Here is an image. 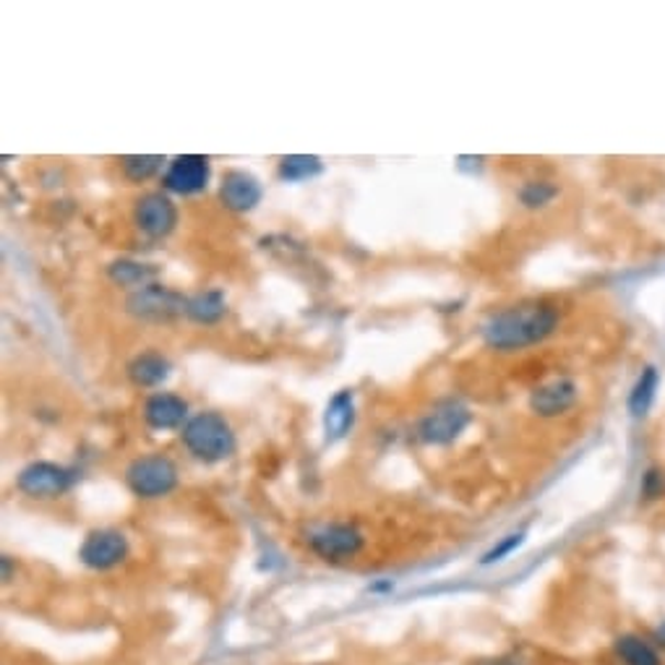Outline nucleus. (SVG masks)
<instances>
[{"label":"nucleus","mask_w":665,"mask_h":665,"mask_svg":"<svg viewBox=\"0 0 665 665\" xmlns=\"http://www.w3.org/2000/svg\"><path fill=\"white\" fill-rule=\"evenodd\" d=\"M559 326V311L551 303H519L504 311L493 313L485 321L480 334L483 342L493 349H502V353H512V349H525L538 345L551 337Z\"/></svg>","instance_id":"obj_1"},{"label":"nucleus","mask_w":665,"mask_h":665,"mask_svg":"<svg viewBox=\"0 0 665 665\" xmlns=\"http://www.w3.org/2000/svg\"><path fill=\"white\" fill-rule=\"evenodd\" d=\"M181 436L186 449L191 451V457H196L198 462H207V465L222 462V459L232 457V451H236V434H232V426L222 415L215 413V410H207V413L188 417Z\"/></svg>","instance_id":"obj_2"},{"label":"nucleus","mask_w":665,"mask_h":665,"mask_svg":"<svg viewBox=\"0 0 665 665\" xmlns=\"http://www.w3.org/2000/svg\"><path fill=\"white\" fill-rule=\"evenodd\" d=\"M126 483L136 496L162 498L177 485V468L173 459L162 455H147L134 459L126 472Z\"/></svg>","instance_id":"obj_3"},{"label":"nucleus","mask_w":665,"mask_h":665,"mask_svg":"<svg viewBox=\"0 0 665 665\" xmlns=\"http://www.w3.org/2000/svg\"><path fill=\"white\" fill-rule=\"evenodd\" d=\"M128 313L141 321H173L177 317L188 311V298H183L181 293L168 290L162 285H147L141 290H136L131 298H128Z\"/></svg>","instance_id":"obj_4"},{"label":"nucleus","mask_w":665,"mask_h":665,"mask_svg":"<svg viewBox=\"0 0 665 665\" xmlns=\"http://www.w3.org/2000/svg\"><path fill=\"white\" fill-rule=\"evenodd\" d=\"M73 480V470L64 468V465L55 462H32L19 472L16 485L19 491L26 493L32 498H58L71 489Z\"/></svg>","instance_id":"obj_5"},{"label":"nucleus","mask_w":665,"mask_h":665,"mask_svg":"<svg viewBox=\"0 0 665 665\" xmlns=\"http://www.w3.org/2000/svg\"><path fill=\"white\" fill-rule=\"evenodd\" d=\"M468 426H470V410L465 408L462 402L447 400L436 404V408L423 417L421 426H417V434H421V438L426 444L444 447V444H451L455 438H459V434H462Z\"/></svg>","instance_id":"obj_6"},{"label":"nucleus","mask_w":665,"mask_h":665,"mask_svg":"<svg viewBox=\"0 0 665 665\" xmlns=\"http://www.w3.org/2000/svg\"><path fill=\"white\" fill-rule=\"evenodd\" d=\"M209 160L202 154H181L170 162V168L164 170L162 186L164 191L177 196H194L202 194L209 186Z\"/></svg>","instance_id":"obj_7"},{"label":"nucleus","mask_w":665,"mask_h":665,"mask_svg":"<svg viewBox=\"0 0 665 665\" xmlns=\"http://www.w3.org/2000/svg\"><path fill=\"white\" fill-rule=\"evenodd\" d=\"M128 557V540L126 535L118 530H94L87 535V540L79 548L81 564L89 569H105L118 566L123 559Z\"/></svg>","instance_id":"obj_8"},{"label":"nucleus","mask_w":665,"mask_h":665,"mask_svg":"<svg viewBox=\"0 0 665 665\" xmlns=\"http://www.w3.org/2000/svg\"><path fill=\"white\" fill-rule=\"evenodd\" d=\"M136 228L149 238H168L177 225V209L168 194H147L136 202Z\"/></svg>","instance_id":"obj_9"},{"label":"nucleus","mask_w":665,"mask_h":665,"mask_svg":"<svg viewBox=\"0 0 665 665\" xmlns=\"http://www.w3.org/2000/svg\"><path fill=\"white\" fill-rule=\"evenodd\" d=\"M313 553L326 561H345L358 557L363 548V535L349 525H329L321 527L308 538Z\"/></svg>","instance_id":"obj_10"},{"label":"nucleus","mask_w":665,"mask_h":665,"mask_svg":"<svg viewBox=\"0 0 665 665\" xmlns=\"http://www.w3.org/2000/svg\"><path fill=\"white\" fill-rule=\"evenodd\" d=\"M188 417V402L173 392H157L144 404V421L154 431H173Z\"/></svg>","instance_id":"obj_11"},{"label":"nucleus","mask_w":665,"mask_h":665,"mask_svg":"<svg viewBox=\"0 0 665 665\" xmlns=\"http://www.w3.org/2000/svg\"><path fill=\"white\" fill-rule=\"evenodd\" d=\"M262 183L251 173H243V170H232L219 183V198L230 211H251L262 202Z\"/></svg>","instance_id":"obj_12"},{"label":"nucleus","mask_w":665,"mask_h":665,"mask_svg":"<svg viewBox=\"0 0 665 665\" xmlns=\"http://www.w3.org/2000/svg\"><path fill=\"white\" fill-rule=\"evenodd\" d=\"M577 402V383L569 379H553L530 394V408L540 417H557Z\"/></svg>","instance_id":"obj_13"},{"label":"nucleus","mask_w":665,"mask_h":665,"mask_svg":"<svg viewBox=\"0 0 665 665\" xmlns=\"http://www.w3.org/2000/svg\"><path fill=\"white\" fill-rule=\"evenodd\" d=\"M168 376H170V360L160 353H141L128 363V379L141 389L160 387Z\"/></svg>","instance_id":"obj_14"},{"label":"nucleus","mask_w":665,"mask_h":665,"mask_svg":"<svg viewBox=\"0 0 665 665\" xmlns=\"http://www.w3.org/2000/svg\"><path fill=\"white\" fill-rule=\"evenodd\" d=\"M355 423V404H353V392L349 389H342L329 400L326 404V415H324V431L329 442H337L353 428Z\"/></svg>","instance_id":"obj_15"},{"label":"nucleus","mask_w":665,"mask_h":665,"mask_svg":"<svg viewBox=\"0 0 665 665\" xmlns=\"http://www.w3.org/2000/svg\"><path fill=\"white\" fill-rule=\"evenodd\" d=\"M110 279L121 287H134V290H141V287L154 285L157 270L152 264H141L134 262V259H118V262L110 264Z\"/></svg>","instance_id":"obj_16"},{"label":"nucleus","mask_w":665,"mask_h":665,"mask_svg":"<svg viewBox=\"0 0 665 665\" xmlns=\"http://www.w3.org/2000/svg\"><path fill=\"white\" fill-rule=\"evenodd\" d=\"M225 313H228V303H225V295L219 290L198 293L194 298H188L186 317L194 319L196 324H217Z\"/></svg>","instance_id":"obj_17"},{"label":"nucleus","mask_w":665,"mask_h":665,"mask_svg":"<svg viewBox=\"0 0 665 665\" xmlns=\"http://www.w3.org/2000/svg\"><path fill=\"white\" fill-rule=\"evenodd\" d=\"M657 381H661V376H657V368L653 366H647L640 374V379L632 387V394H629V413L634 417H642L650 410L657 392Z\"/></svg>","instance_id":"obj_18"},{"label":"nucleus","mask_w":665,"mask_h":665,"mask_svg":"<svg viewBox=\"0 0 665 665\" xmlns=\"http://www.w3.org/2000/svg\"><path fill=\"white\" fill-rule=\"evenodd\" d=\"M321 173V160L313 154H290L279 160V177L287 183H300Z\"/></svg>","instance_id":"obj_19"},{"label":"nucleus","mask_w":665,"mask_h":665,"mask_svg":"<svg viewBox=\"0 0 665 665\" xmlns=\"http://www.w3.org/2000/svg\"><path fill=\"white\" fill-rule=\"evenodd\" d=\"M616 653L627 665H661V657L647 642L640 640V637H621L619 644H616Z\"/></svg>","instance_id":"obj_20"},{"label":"nucleus","mask_w":665,"mask_h":665,"mask_svg":"<svg viewBox=\"0 0 665 665\" xmlns=\"http://www.w3.org/2000/svg\"><path fill=\"white\" fill-rule=\"evenodd\" d=\"M162 162L164 160L160 154H131V157H123L121 168H123V173H126L128 181L144 183L162 168Z\"/></svg>","instance_id":"obj_21"},{"label":"nucleus","mask_w":665,"mask_h":665,"mask_svg":"<svg viewBox=\"0 0 665 665\" xmlns=\"http://www.w3.org/2000/svg\"><path fill=\"white\" fill-rule=\"evenodd\" d=\"M557 196H559V188L548 181H530L519 188V202H523L527 209L546 207V204H551Z\"/></svg>","instance_id":"obj_22"},{"label":"nucleus","mask_w":665,"mask_h":665,"mask_svg":"<svg viewBox=\"0 0 665 665\" xmlns=\"http://www.w3.org/2000/svg\"><path fill=\"white\" fill-rule=\"evenodd\" d=\"M519 543H523V535H509V538H506L502 546H496L491 553H485L483 561H485V564H491V561H498L502 557H506L509 551H514V548H517Z\"/></svg>","instance_id":"obj_23"}]
</instances>
